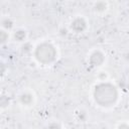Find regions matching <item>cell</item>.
Wrapping results in <instances>:
<instances>
[{"instance_id":"cell-1","label":"cell","mask_w":129,"mask_h":129,"mask_svg":"<svg viewBox=\"0 0 129 129\" xmlns=\"http://www.w3.org/2000/svg\"><path fill=\"white\" fill-rule=\"evenodd\" d=\"M70 28L75 33H83L88 28V22L83 16H78L72 20Z\"/></svg>"},{"instance_id":"cell-2","label":"cell","mask_w":129,"mask_h":129,"mask_svg":"<svg viewBox=\"0 0 129 129\" xmlns=\"http://www.w3.org/2000/svg\"><path fill=\"white\" fill-rule=\"evenodd\" d=\"M34 95L30 91H24L19 95V102L24 107H31L34 103Z\"/></svg>"},{"instance_id":"cell-3","label":"cell","mask_w":129,"mask_h":129,"mask_svg":"<svg viewBox=\"0 0 129 129\" xmlns=\"http://www.w3.org/2000/svg\"><path fill=\"white\" fill-rule=\"evenodd\" d=\"M94 11L97 13H103L108 9V3L104 1H99L94 4Z\"/></svg>"},{"instance_id":"cell-4","label":"cell","mask_w":129,"mask_h":129,"mask_svg":"<svg viewBox=\"0 0 129 129\" xmlns=\"http://www.w3.org/2000/svg\"><path fill=\"white\" fill-rule=\"evenodd\" d=\"M13 21L11 20V18L9 17H4L2 18L1 20V25H2V29L6 30V31H9L12 27H13Z\"/></svg>"},{"instance_id":"cell-5","label":"cell","mask_w":129,"mask_h":129,"mask_svg":"<svg viewBox=\"0 0 129 129\" xmlns=\"http://www.w3.org/2000/svg\"><path fill=\"white\" fill-rule=\"evenodd\" d=\"M13 36L17 41H24V39L26 38V31L22 28L16 29L13 33Z\"/></svg>"},{"instance_id":"cell-6","label":"cell","mask_w":129,"mask_h":129,"mask_svg":"<svg viewBox=\"0 0 129 129\" xmlns=\"http://www.w3.org/2000/svg\"><path fill=\"white\" fill-rule=\"evenodd\" d=\"M8 38H9V33H8V31L2 29L1 32H0V40H1V42L4 43L5 41L8 40Z\"/></svg>"},{"instance_id":"cell-7","label":"cell","mask_w":129,"mask_h":129,"mask_svg":"<svg viewBox=\"0 0 129 129\" xmlns=\"http://www.w3.org/2000/svg\"><path fill=\"white\" fill-rule=\"evenodd\" d=\"M117 129H129V123L128 122H120L118 125H117Z\"/></svg>"},{"instance_id":"cell-8","label":"cell","mask_w":129,"mask_h":129,"mask_svg":"<svg viewBox=\"0 0 129 129\" xmlns=\"http://www.w3.org/2000/svg\"><path fill=\"white\" fill-rule=\"evenodd\" d=\"M47 129H61V127L57 122H51L47 126Z\"/></svg>"}]
</instances>
